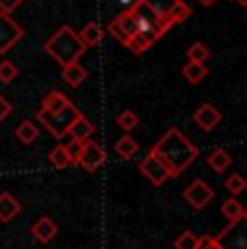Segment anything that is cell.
Segmentation results:
<instances>
[{
	"label": "cell",
	"instance_id": "7402d4cb",
	"mask_svg": "<svg viewBox=\"0 0 247 249\" xmlns=\"http://www.w3.org/2000/svg\"><path fill=\"white\" fill-rule=\"evenodd\" d=\"M115 152L120 154V159H132V156L139 152V145H137V141L132 137H122L120 141L115 143Z\"/></svg>",
	"mask_w": 247,
	"mask_h": 249
},
{
	"label": "cell",
	"instance_id": "8fae6325",
	"mask_svg": "<svg viewBox=\"0 0 247 249\" xmlns=\"http://www.w3.org/2000/svg\"><path fill=\"white\" fill-rule=\"evenodd\" d=\"M212 197H215V191H212L206 182L199 180V178L195 182H191V184L184 189V199H187V202L191 204L195 210H202Z\"/></svg>",
	"mask_w": 247,
	"mask_h": 249
},
{
	"label": "cell",
	"instance_id": "5bb4252c",
	"mask_svg": "<svg viewBox=\"0 0 247 249\" xmlns=\"http://www.w3.org/2000/svg\"><path fill=\"white\" fill-rule=\"evenodd\" d=\"M93 132H96V126H93L83 113H80L78 117L74 119L72 126L68 128V135L72 137V141H78V143H85L87 139H91Z\"/></svg>",
	"mask_w": 247,
	"mask_h": 249
},
{
	"label": "cell",
	"instance_id": "5b68a950",
	"mask_svg": "<svg viewBox=\"0 0 247 249\" xmlns=\"http://www.w3.org/2000/svg\"><path fill=\"white\" fill-rule=\"evenodd\" d=\"M143 2L148 4L159 18H163V20L169 24V28H172L174 24L184 22L191 16L189 4H184L182 0H143Z\"/></svg>",
	"mask_w": 247,
	"mask_h": 249
},
{
	"label": "cell",
	"instance_id": "d4e9b609",
	"mask_svg": "<svg viewBox=\"0 0 247 249\" xmlns=\"http://www.w3.org/2000/svg\"><path fill=\"white\" fill-rule=\"evenodd\" d=\"M187 56H189V61H193V63H206L208 56H211V50H208L202 41H195V44L189 46Z\"/></svg>",
	"mask_w": 247,
	"mask_h": 249
},
{
	"label": "cell",
	"instance_id": "7a4b0ae2",
	"mask_svg": "<svg viewBox=\"0 0 247 249\" xmlns=\"http://www.w3.org/2000/svg\"><path fill=\"white\" fill-rule=\"evenodd\" d=\"M44 50L48 52L61 68H65L70 63H76L85 54L87 46L83 44V39H80L78 33L72 26H61L44 44Z\"/></svg>",
	"mask_w": 247,
	"mask_h": 249
},
{
	"label": "cell",
	"instance_id": "4dcf8cb0",
	"mask_svg": "<svg viewBox=\"0 0 247 249\" xmlns=\"http://www.w3.org/2000/svg\"><path fill=\"white\" fill-rule=\"evenodd\" d=\"M195 249H221V245L217 243V238L212 236H197V247Z\"/></svg>",
	"mask_w": 247,
	"mask_h": 249
},
{
	"label": "cell",
	"instance_id": "ba28073f",
	"mask_svg": "<svg viewBox=\"0 0 247 249\" xmlns=\"http://www.w3.org/2000/svg\"><path fill=\"white\" fill-rule=\"evenodd\" d=\"M141 174H143L145 178H148L152 184H156V186H160L165 180L172 178V176H169L167 165H165V162L160 160L152 150H150V154L143 159V162H141Z\"/></svg>",
	"mask_w": 247,
	"mask_h": 249
},
{
	"label": "cell",
	"instance_id": "277c9868",
	"mask_svg": "<svg viewBox=\"0 0 247 249\" xmlns=\"http://www.w3.org/2000/svg\"><path fill=\"white\" fill-rule=\"evenodd\" d=\"M80 115V111L74 107L72 102L68 104V107L63 108V111H59V113H46V111H39L37 113V119H39L41 124H44L46 128L54 135L56 139L59 137H65L68 135V128L74 124V119Z\"/></svg>",
	"mask_w": 247,
	"mask_h": 249
},
{
	"label": "cell",
	"instance_id": "836d02e7",
	"mask_svg": "<svg viewBox=\"0 0 247 249\" xmlns=\"http://www.w3.org/2000/svg\"><path fill=\"white\" fill-rule=\"evenodd\" d=\"M20 4H22V0H0V11L11 13V11H16Z\"/></svg>",
	"mask_w": 247,
	"mask_h": 249
},
{
	"label": "cell",
	"instance_id": "4fadbf2b",
	"mask_svg": "<svg viewBox=\"0 0 247 249\" xmlns=\"http://www.w3.org/2000/svg\"><path fill=\"white\" fill-rule=\"evenodd\" d=\"M193 119L197 122V126L202 128V130H212V128L217 126V124L221 122V113L217 111L212 104L204 102L202 107L195 111V115H193Z\"/></svg>",
	"mask_w": 247,
	"mask_h": 249
},
{
	"label": "cell",
	"instance_id": "d590c367",
	"mask_svg": "<svg viewBox=\"0 0 247 249\" xmlns=\"http://www.w3.org/2000/svg\"><path fill=\"white\" fill-rule=\"evenodd\" d=\"M122 2H132V0H122Z\"/></svg>",
	"mask_w": 247,
	"mask_h": 249
},
{
	"label": "cell",
	"instance_id": "44dd1931",
	"mask_svg": "<svg viewBox=\"0 0 247 249\" xmlns=\"http://www.w3.org/2000/svg\"><path fill=\"white\" fill-rule=\"evenodd\" d=\"M182 74H184V78H187L189 83L197 85V83H202V80L206 78L208 68L204 63H193V61H189V63L182 68Z\"/></svg>",
	"mask_w": 247,
	"mask_h": 249
},
{
	"label": "cell",
	"instance_id": "f546056e",
	"mask_svg": "<svg viewBox=\"0 0 247 249\" xmlns=\"http://www.w3.org/2000/svg\"><path fill=\"white\" fill-rule=\"evenodd\" d=\"M18 78V68L11 63V61H2L0 63V83H11V80Z\"/></svg>",
	"mask_w": 247,
	"mask_h": 249
},
{
	"label": "cell",
	"instance_id": "d6a6232c",
	"mask_svg": "<svg viewBox=\"0 0 247 249\" xmlns=\"http://www.w3.org/2000/svg\"><path fill=\"white\" fill-rule=\"evenodd\" d=\"M68 154H70V159H72V162H78V156H80V150H83V143H78V141H72V143H68Z\"/></svg>",
	"mask_w": 247,
	"mask_h": 249
},
{
	"label": "cell",
	"instance_id": "ffe728a7",
	"mask_svg": "<svg viewBox=\"0 0 247 249\" xmlns=\"http://www.w3.org/2000/svg\"><path fill=\"white\" fill-rule=\"evenodd\" d=\"M221 213H223V217H226L230 223L241 221V219H245V217H247L245 208L241 206L239 199H234V197H230V199H226V202H223V206H221Z\"/></svg>",
	"mask_w": 247,
	"mask_h": 249
},
{
	"label": "cell",
	"instance_id": "52a82bcc",
	"mask_svg": "<svg viewBox=\"0 0 247 249\" xmlns=\"http://www.w3.org/2000/svg\"><path fill=\"white\" fill-rule=\"evenodd\" d=\"M22 35H24V31L11 20V16L0 11V54L11 50L22 39Z\"/></svg>",
	"mask_w": 247,
	"mask_h": 249
},
{
	"label": "cell",
	"instance_id": "3957f363",
	"mask_svg": "<svg viewBox=\"0 0 247 249\" xmlns=\"http://www.w3.org/2000/svg\"><path fill=\"white\" fill-rule=\"evenodd\" d=\"M130 13L135 16L137 31H139V35H143L145 39L150 41V44L159 41L160 37H163L165 33L169 31V24L165 22L163 18L156 16V13L152 11L148 4L143 2V0H137V2L130 7Z\"/></svg>",
	"mask_w": 247,
	"mask_h": 249
},
{
	"label": "cell",
	"instance_id": "4316f807",
	"mask_svg": "<svg viewBox=\"0 0 247 249\" xmlns=\"http://www.w3.org/2000/svg\"><path fill=\"white\" fill-rule=\"evenodd\" d=\"M137 124H139V117H137L132 111H124L117 115V126L122 128V130H132V128H137Z\"/></svg>",
	"mask_w": 247,
	"mask_h": 249
},
{
	"label": "cell",
	"instance_id": "9a60e30c",
	"mask_svg": "<svg viewBox=\"0 0 247 249\" xmlns=\"http://www.w3.org/2000/svg\"><path fill=\"white\" fill-rule=\"evenodd\" d=\"M20 210H22L20 202H18L11 193H7V191H4V193H0V221L9 223L18 213H20Z\"/></svg>",
	"mask_w": 247,
	"mask_h": 249
},
{
	"label": "cell",
	"instance_id": "f1b7e54d",
	"mask_svg": "<svg viewBox=\"0 0 247 249\" xmlns=\"http://www.w3.org/2000/svg\"><path fill=\"white\" fill-rule=\"evenodd\" d=\"M174 247L176 249H195L197 247V236L193 232H182L178 238H176V243H174Z\"/></svg>",
	"mask_w": 247,
	"mask_h": 249
},
{
	"label": "cell",
	"instance_id": "6da1fadb",
	"mask_svg": "<svg viewBox=\"0 0 247 249\" xmlns=\"http://www.w3.org/2000/svg\"><path fill=\"white\" fill-rule=\"evenodd\" d=\"M152 152L167 165L172 178H178V176L182 174L193 160H197V156H199V150L178 130V128H169V130L160 137V141L152 147Z\"/></svg>",
	"mask_w": 247,
	"mask_h": 249
},
{
	"label": "cell",
	"instance_id": "484cf974",
	"mask_svg": "<svg viewBox=\"0 0 247 249\" xmlns=\"http://www.w3.org/2000/svg\"><path fill=\"white\" fill-rule=\"evenodd\" d=\"M128 48V50L132 52V54H143L145 50H150V41L145 39L143 35H139V33H137V35H132V37H128L126 39V44H124Z\"/></svg>",
	"mask_w": 247,
	"mask_h": 249
},
{
	"label": "cell",
	"instance_id": "7c38bea8",
	"mask_svg": "<svg viewBox=\"0 0 247 249\" xmlns=\"http://www.w3.org/2000/svg\"><path fill=\"white\" fill-rule=\"evenodd\" d=\"M31 234L35 241H39L41 245H46V243H50L52 238L59 234V228H56V223L52 221L50 217H39L31 226Z\"/></svg>",
	"mask_w": 247,
	"mask_h": 249
},
{
	"label": "cell",
	"instance_id": "e0dca14e",
	"mask_svg": "<svg viewBox=\"0 0 247 249\" xmlns=\"http://www.w3.org/2000/svg\"><path fill=\"white\" fill-rule=\"evenodd\" d=\"M68 104H70V100L65 98L61 91H50V93L44 98V102H41V111H46V113H59V111H63Z\"/></svg>",
	"mask_w": 247,
	"mask_h": 249
},
{
	"label": "cell",
	"instance_id": "1f68e13d",
	"mask_svg": "<svg viewBox=\"0 0 247 249\" xmlns=\"http://www.w3.org/2000/svg\"><path fill=\"white\" fill-rule=\"evenodd\" d=\"M11 111H13V104L0 93V122H4V119L11 115Z\"/></svg>",
	"mask_w": 247,
	"mask_h": 249
},
{
	"label": "cell",
	"instance_id": "2e32d148",
	"mask_svg": "<svg viewBox=\"0 0 247 249\" xmlns=\"http://www.w3.org/2000/svg\"><path fill=\"white\" fill-rule=\"evenodd\" d=\"M208 167H212V171H217V174H221V171H226L228 167L232 165V156L230 152H226L223 147H217V150H212L211 154H208Z\"/></svg>",
	"mask_w": 247,
	"mask_h": 249
},
{
	"label": "cell",
	"instance_id": "cb8c5ba5",
	"mask_svg": "<svg viewBox=\"0 0 247 249\" xmlns=\"http://www.w3.org/2000/svg\"><path fill=\"white\" fill-rule=\"evenodd\" d=\"M48 159H50V162L56 167V169H63V167L72 165V159H70L68 147H65V145H56L54 150L48 154Z\"/></svg>",
	"mask_w": 247,
	"mask_h": 249
},
{
	"label": "cell",
	"instance_id": "e575fe53",
	"mask_svg": "<svg viewBox=\"0 0 247 249\" xmlns=\"http://www.w3.org/2000/svg\"><path fill=\"white\" fill-rule=\"evenodd\" d=\"M199 2H202V4H206V7H208V4H212V2H215V0H199Z\"/></svg>",
	"mask_w": 247,
	"mask_h": 249
},
{
	"label": "cell",
	"instance_id": "603a6c76",
	"mask_svg": "<svg viewBox=\"0 0 247 249\" xmlns=\"http://www.w3.org/2000/svg\"><path fill=\"white\" fill-rule=\"evenodd\" d=\"M16 137L20 139L24 145H31V143L39 137V132H37V128H35V124L33 122H22L20 126L16 128Z\"/></svg>",
	"mask_w": 247,
	"mask_h": 249
},
{
	"label": "cell",
	"instance_id": "30bf717a",
	"mask_svg": "<svg viewBox=\"0 0 247 249\" xmlns=\"http://www.w3.org/2000/svg\"><path fill=\"white\" fill-rule=\"evenodd\" d=\"M108 33H111L117 41H122V44H126L128 37H132V35H137V33H139V31H137L135 16L130 13V9H128V11H124V13H120L115 20L108 24Z\"/></svg>",
	"mask_w": 247,
	"mask_h": 249
},
{
	"label": "cell",
	"instance_id": "d6986e66",
	"mask_svg": "<svg viewBox=\"0 0 247 249\" xmlns=\"http://www.w3.org/2000/svg\"><path fill=\"white\" fill-rule=\"evenodd\" d=\"M85 78H87V70H85L83 65H78V61H76V63L65 65V68H63V80L68 85H72V87H78V85H83Z\"/></svg>",
	"mask_w": 247,
	"mask_h": 249
},
{
	"label": "cell",
	"instance_id": "9c48e42d",
	"mask_svg": "<svg viewBox=\"0 0 247 249\" xmlns=\"http://www.w3.org/2000/svg\"><path fill=\"white\" fill-rule=\"evenodd\" d=\"M104 160H106V156H104V150L98 145L93 139H87V141L83 143V150H80V156H78V165L83 167L85 171H96L98 167L104 165Z\"/></svg>",
	"mask_w": 247,
	"mask_h": 249
},
{
	"label": "cell",
	"instance_id": "83f0119b",
	"mask_svg": "<svg viewBox=\"0 0 247 249\" xmlns=\"http://www.w3.org/2000/svg\"><path fill=\"white\" fill-rule=\"evenodd\" d=\"M226 189L230 191L232 195H241L243 191L247 189V182L243 180V176H239V174H232L230 178L226 180Z\"/></svg>",
	"mask_w": 247,
	"mask_h": 249
},
{
	"label": "cell",
	"instance_id": "ac0fdd59",
	"mask_svg": "<svg viewBox=\"0 0 247 249\" xmlns=\"http://www.w3.org/2000/svg\"><path fill=\"white\" fill-rule=\"evenodd\" d=\"M78 37L83 39V44L87 48L89 46H100V41H102V37H104V31L98 22H89L87 26L78 33Z\"/></svg>",
	"mask_w": 247,
	"mask_h": 249
},
{
	"label": "cell",
	"instance_id": "8992f818",
	"mask_svg": "<svg viewBox=\"0 0 247 249\" xmlns=\"http://www.w3.org/2000/svg\"><path fill=\"white\" fill-rule=\"evenodd\" d=\"M245 219L241 221L230 223L228 228H223L219 232L217 243L221 245V249H247V232H245Z\"/></svg>",
	"mask_w": 247,
	"mask_h": 249
}]
</instances>
